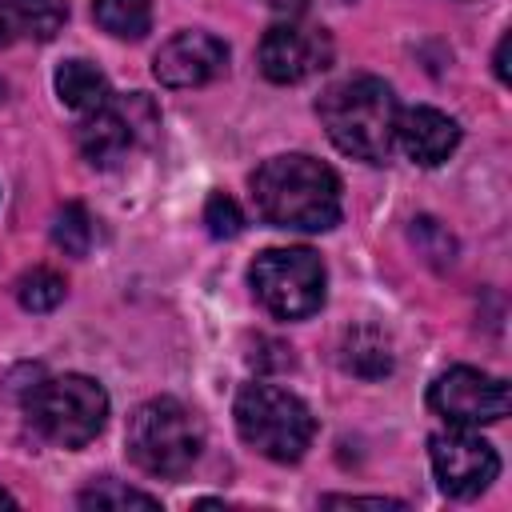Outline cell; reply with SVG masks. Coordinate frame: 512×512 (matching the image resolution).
Wrapping results in <instances>:
<instances>
[{
  "label": "cell",
  "mask_w": 512,
  "mask_h": 512,
  "mask_svg": "<svg viewBox=\"0 0 512 512\" xmlns=\"http://www.w3.org/2000/svg\"><path fill=\"white\" fill-rule=\"evenodd\" d=\"M92 20L116 40H140L152 28L148 0H92Z\"/></svg>",
  "instance_id": "cell-16"
},
{
  "label": "cell",
  "mask_w": 512,
  "mask_h": 512,
  "mask_svg": "<svg viewBox=\"0 0 512 512\" xmlns=\"http://www.w3.org/2000/svg\"><path fill=\"white\" fill-rule=\"evenodd\" d=\"M0 96H4V84H0Z\"/></svg>",
  "instance_id": "cell-25"
},
{
  "label": "cell",
  "mask_w": 512,
  "mask_h": 512,
  "mask_svg": "<svg viewBox=\"0 0 512 512\" xmlns=\"http://www.w3.org/2000/svg\"><path fill=\"white\" fill-rule=\"evenodd\" d=\"M80 508H160V500L140 492V488H124V484L104 476V480H96V484H88L80 492Z\"/></svg>",
  "instance_id": "cell-19"
},
{
  "label": "cell",
  "mask_w": 512,
  "mask_h": 512,
  "mask_svg": "<svg viewBox=\"0 0 512 512\" xmlns=\"http://www.w3.org/2000/svg\"><path fill=\"white\" fill-rule=\"evenodd\" d=\"M228 68V44L212 32H176L152 56V76L164 88H200Z\"/></svg>",
  "instance_id": "cell-10"
},
{
  "label": "cell",
  "mask_w": 512,
  "mask_h": 512,
  "mask_svg": "<svg viewBox=\"0 0 512 512\" xmlns=\"http://www.w3.org/2000/svg\"><path fill=\"white\" fill-rule=\"evenodd\" d=\"M248 284L256 300L280 320H304L324 304V260L312 248H268L252 260Z\"/></svg>",
  "instance_id": "cell-6"
},
{
  "label": "cell",
  "mask_w": 512,
  "mask_h": 512,
  "mask_svg": "<svg viewBox=\"0 0 512 512\" xmlns=\"http://www.w3.org/2000/svg\"><path fill=\"white\" fill-rule=\"evenodd\" d=\"M340 364H344L352 376L380 380V376H388V372H392V348H388V340H384L376 328L360 324V328H352V332L344 336Z\"/></svg>",
  "instance_id": "cell-14"
},
{
  "label": "cell",
  "mask_w": 512,
  "mask_h": 512,
  "mask_svg": "<svg viewBox=\"0 0 512 512\" xmlns=\"http://www.w3.org/2000/svg\"><path fill=\"white\" fill-rule=\"evenodd\" d=\"M492 64H496V76H500V84H508V36H500V44H496V56H492Z\"/></svg>",
  "instance_id": "cell-22"
},
{
  "label": "cell",
  "mask_w": 512,
  "mask_h": 512,
  "mask_svg": "<svg viewBox=\"0 0 512 512\" xmlns=\"http://www.w3.org/2000/svg\"><path fill=\"white\" fill-rule=\"evenodd\" d=\"M64 292H68V284H64V276L52 272V268H28V272L16 280V300H20V308H28V312H52V308L64 300Z\"/></svg>",
  "instance_id": "cell-17"
},
{
  "label": "cell",
  "mask_w": 512,
  "mask_h": 512,
  "mask_svg": "<svg viewBox=\"0 0 512 512\" xmlns=\"http://www.w3.org/2000/svg\"><path fill=\"white\" fill-rule=\"evenodd\" d=\"M508 384L492 372H480V368H448L432 380L428 388V408L448 420L452 428H480V424H496L508 416Z\"/></svg>",
  "instance_id": "cell-7"
},
{
  "label": "cell",
  "mask_w": 512,
  "mask_h": 512,
  "mask_svg": "<svg viewBox=\"0 0 512 512\" xmlns=\"http://www.w3.org/2000/svg\"><path fill=\"white\" fill-rule=\"evenodd\" d=\"M232 416H236V432L248 448H256L260 456L276 460V464H292L308 452L312 436H316V416L312 408L288 392V388H276V384H244L236 392V404H232Z\"/></svg>",
  "instance_id": "cell-3"
},
{
  "label": "cell",
  "mask_w": 512,
  "mask_h": 512,
  "mask_svg": "<svg viewBox=\"0 0 512 512\" xmlns=\"http://www.w3.org/2000/svg\"><path fill=\"white\" fill-rule=\"evenodd\" d=\"M320 124L328 132V140L364 164H384L396 148V96L380 76H348L324 88V96L316 100Z\"/></svg>",
  "instance_id": "cell-2"
},
{
  "label": "cell",
  "mask_w": 512,
  "mask_h": 512,
  "mask_svg": "<svg viewBox=\"0 0 512 512\" xmlns=\"http://www.w3.org/2000/svg\"><path fill=\"white\" fill-rule=\"evenodd\" d=\"M396 144L408 160L424 164V168H436L444 164L456 144H460V124L440 112V108H428V104H412V108H400L396 112Z\"/></svg>",
  "instance_id": "cell-11"
},
{
  "label": "cell",
  "mask_w": 512,
  "mask_h": 512,
  "mask_svg": "<svg viewBox=\"0 0 512 512\" xmlns=\"http://www.w3.org/2000/svg\"><path fill=\"white\" fill-rule=\"evenodd\" d=\"M204 224H208V232H212L216 240H228V236H236V232H240L244 216H240V208H236V200H232V196L212 192V196H208V204H204Z\"/></svg>",
  "instance_id": "cell-20"
},
{
  "label": "cell",
  "mask_w": 512,
  "mask_h": 512,
  "mask_svg": "<svg viewBox=\"0 0 512 512\" xmlns=\"http://www.w3.org/2000/svg\"><path fill=\"white\" fill-rule=\"evenodd\" d=\"M264 4H272V8H280V12H300L308 0H264Z\"/></svg>",
  "instance_id": "cell-23"
},
{
  "label": "cell",
  "mask_w": 512,
  "mask_h": 512,
  "mask_svg": "<svg viewBox=\"0 0 512 512\" xmlns=\"http://www.w3.org/2000/svg\"><path fill=\"white\" fill-rule=\"evenodd\" d=\"M52 240L56 248H64L68 256H84L92 244V216L84 212V204H64L52 220Z\"/></svg>",
  "instance_id": "cell-18"
},
{
  "label": "cell",
  "mask_w": 512,
  "mask_h": 512,
  "mask_svg": "<svg viewBox=\"0 0 512 512\" xmlns=\"http://www.w3.org/2000/svg\"><path fill=\"white\" fill-rule=\"evenodd\" d=\"M256 60L272 84H300L332 64V36L316 24H272L260 36Z\"/></svg>",
  "instance_id": "cell-9"
},
{
  "label": "cell",
  "mask_w": 512,
  "mask_h": 512,
  "mask_svg": "<svg viewBox=\"0 0 512 512\" xmlns=\"http://www.w3.org/2000/svg\"><path fill=\"white\" fill-rule=\"evenodd\" d=\"M324 508H404V500H388V496H324Z\"/></svg>",
  "instance_id": "cell-21"
},
{
  "label": "cell",
  "mask_w": 512,
  "mask_h": 512,
  "mask_svg": "<svg viewBox=\"0 0 512 512\" xmlns=\"http://www.w3.org/2000/svg\"><path fill=\"white\" fill-rule=\"evenodd\" d=\"M428 460L436 472V484L456 496L472 500L500 476V456L488 440H480L476 428H448L428 440Z\"/></svg>",
  "instance_id": "cell-8"
},
{
  "label": "cell",
  "mask_w": 512,
  "mask_h": 512,
  "mask_svg": "<svg viewBox=\"0 0 512 512\" xmlns=\"http://www.w3.org/2000/svg\"><path fill=\"white\" fill-rule=\"evenodd\" d=\"M136 140V120H132V104H116L108 100L104 108L96 112H84L80 124H76V144L84 152L88 164L96 168H108L116 164Z\"/></svg>",
  "instance_id": "cell-12"
},
{
  "label": "cell",
  "mask_w": 512,
  "mask_h": 512,
  "mask_svg": "<svg viewBox=\"0 0 512 512\" xmlns=\"http://www.w3.org/2000/svg\"><path fill=\"white\" fill-rule=\"evenodd\" d=\"M252 200L272 228L328 232L340 220V176L308 152H284L252 172Z\"/></svg>",
  "instance_id": "cell-1"
},
{
  "label": "cell",
  "mask_w": 512,
  "mask_h": 512,
  "mask_svg": "<svg viewBox=\"0 0 512 512\" xmlns=\"http://www.w3.org/2000/svg\"><path fill=\"white\" fill-rule=\"evenodd\" d=\"M0 16H4V28H16L36 40H52L68 20V4L64 0H0Z\"/></svg>",
  "instance_id": "cell-15"
},
{
  "label": "cell",
  "mask_w": 512,
  "mask_h": 512,
  "mask_svg": "<svg viewBox=\"0 0 512 512\" xmlns=\"http://www.w3.org/2000/svg\"><path fill=\"white\" fill-rule=\"evenodd\" d=\"M0 508H16V496H12V492H4V488H0Z\"/></svg>",
  "instance_id": "cell-24"
},
{
  "label": "cell",
  "mask_w": 512,
  "mask_h": 512,
  "mask_svg": "<svg viewBox=\"0 0 512 512\" xmlns=\"http://www.w3.org/2000/svg\"><path fill=\"white\" fill-rule=\"evenodd\" d=\"M56 96L72 112L84 116V112H96V108H104L112 100V84H108V76L96 64H88V60H64L56 68Z\"/></svg>",
  "instance_id": "cell-13"
},
{
  "label": "cell",
  "mask_w": 512,
  "mask_h": 512,
  "mask_svg": "<svg viewBox=\"0 0 512 512\" xmlns=\"http://www.w3.org/2000/svg\"><path fill=\"white\" fill-rule=\"evenodd\" d=\"M124 444L132 464L144 468L148 476H184L204 448V424L180 400L156 396L128 416Z\"/></svg>",
  "instance_id": "cell-4"
},
{
  "label": "cell",
  "mask_w": 512,
  "mask_h": 512,
  "mask_svg": "<svg viewBox=\"0 0 512 512\" xmlns=\"http://www.w3.org/2000/svg\"><path fill=\"white\" fill-rule=\"evenodd\" d=\"M24 412L44 440L60 448H84L88 440L100 436L108 420V392L92 376L64 372V376H48L32 384Z\"/></svg>",
  "instance_id": "cell-5"
}]
</instances>
